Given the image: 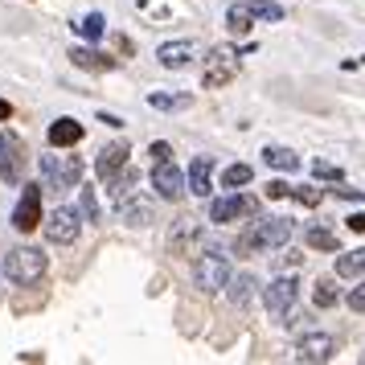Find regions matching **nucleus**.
<instances>
[{"label": "nucleus", "instance_id": "f257e3e1", "mask_svg": "<svg viewBox=\"0 0 365 365\" xmlns=\"http://www.w3.org/2000/svg\"><path fill=\"white\" fill-rule=\"evenodd\" d=\"M292 230H296L292 217H259V222H250L247 230L238 234L234 250H238L242 259H255V255H263V250H279V247L292 242Z\"/></svg>", "mask_w": 365, "mask_h": 365}, {"label": "nucleus", "instance_id": "f03ea898", "mask_svg": "<svg viewBox=\"0 0 365 365\" xmlns=\"http://www.w3.org/2000/svg\"><path fill=\"white\" fill-rule=\"evenodd\" d=\"M46 267H50V255L41 247H17L4 255V275L21 287H34V283L46 279Z\"/></svg>", "mask_w": 365, "mask_h": 365}, {"label": "nucleus", "instance_id": "7ed1b4c3", "mask_svg": "<svg viewBox=\"0 0 365 365\" xmlns=\"http://www.w3.org/2000/svg\"><path fill=\"white\" fill-rule=\"evenodd\" d=\"M226 279H230V259H226L222 250L205 247L197 255V263H193V283H197L205 296H214V292L226 287Z\"/></svg>", "mask_w": 365, "mask_h": 365}, {"label": "nucleus", "instance_id": "20e7f679", "mask_svg": "<svg viewBox=\"0 0 365 365\" xmlns=\"http://www.w3.org/2000/svg\"><path fill=\"white\" fill-rule=\"evenodd\" d=\"M83 173H86V165L78 156H58V148H53V156H41V177H46V189H53V193L74 189L83 181Z\"/></svg>", "mask_w": 365, "mask_h": 365}, {"label": "nucleus", "instance_id": "39448f33", "mask_svg": "<svg viewBox=\"0 0 365 365\" xmlns=\"http://www.w3.org/2000/svg\"><path fill=\"white\" fill-rule=\"evenodd\" d=\"M25 165H29V148L17 132H0V181L9 185H21L25 181Z\"/></svg>", "mask_w": 365, "mask_h": 365}, {"label": "nucleus", "instance_id": "423d86ee", "mask_svg": "<svg viewBox=\"0 0 365 365\" xmlns=\"http://www.w3.org/2000/svg\"><path fill=\"white\" fill-rule=\"evenodd\" d=\"M238 53H250V46H242V50H230V46H217V50H210L201 83H205V86H226L234 74H238Z\"/></svg>", "mask_w": 365, "mask_h": 365}, {"label": "nucleus", "instance_id": "0eeeda50", "mask_svg": "<svg viewBox=\"0 0 365 365\" xmlns=\"http://www.w3.org/2000/svg\"><path fill=\"white\" fill-rule=\"evenodd\" d=\"M152 189L160 201H181L185 197V173L173 160H152Z\"/></svg>", "mask_w": 365, "mask_h": 365}, {"label": "nucleus", "instance_id": "6e6552de", "mask_svg": "<svg viewBox=\"0 0 365 365\" xmlns=\"http://www.w3.org/2000/svg\"><path fill=\"white\" fill-rule=\"evenodd\" d=\"M83 230V222H78V210H66V205H58L50 217H46V238H50L53 247H70L74 238Z\"/></svg>", "mask_w": 365, "mask_h": 365}, {"label": "nucleus", "instance_id": "1a4fd4ad", "mask_svg": "<svg viewBox=\"0 0 365 365\" xmlns=\"http://www.w3.org/2000/svg\"><path fill=\"white\" fill-rule=\"evenodd\" d=\"M296 292H299L296 275H279V279L271 283V287H263V304H267V312L275 316V320H283V316L292 312V304H296Z\"/></svg>", "mask_w": 365, "mask_h": 365}, {"label": "nucleus", "instance_id": "9d476101", "mask_svg": "<svg viewBox=\"0 0 365 365\" xmlns=\"http://www.w3.org/2000/svg\"><path fill=\"white\" fill-rule=\"evenodd\" d=\"M332 353H336V336H329V332H308V336H299V345H296V361L320 365V361H332Z\"/></svg>", "mask_w": 365, "mask_h": 365}, {"label": "nucleus", "instance_id": "9b49d317", "mask_svg": "<svg viewBox=\"0 0 365 365\" xmlns=\"http://www.w3.org/2000/svg\"><path fill=\"white\" fill-rule=\"evenodd\" d=\"M13 226H17L21 234H29V230L41 226V185H25L17 210H13Z\"/></svg>", "mask_w": 365, "mask_h": 365}, {"label": "nucleus", "instance_id": "f8f14e48", "mask_svg": "<svg viewBox=\"0 0 365 365\" xmlns=\"http://www.w3.org/2000/svg\"><path fill=\"white\" fill-rule=\"evenodd\" d=\"M189 247H210V238L201 234L197 217H177L173 234H168V250L173 255H189Z\"/></svg>", "mask_w": 365, "mask_h": 365}, {"label": "nucleus", "instance_id": "ddd939ff", "mask_svg": "<svg viewBox=\"0 0 365 365\" xmlns=\"http://www.w3.org/2000/svg\"><path fill=\"white\" fill-rule=\"evenodd\" d=\"M255 217L259 214V197H242V193H230V197H217L214 205H210V217H214V222H222V226H226V222H234V217Z\"/></svg>", "mask_w": 365, "mask_h": 365}, {"label": "nucleus", "instance_id": "4468645a", "mask_svg": "<svg viewBox=\"0 0 365 365\" xmlns=\"http://www.w3.org/2000/svg\"><path fill=\"white\" fill-rule=\"evenodd\" d=\"M210 177H214V156H197V160L189 165V173H185V189H189L193 197H210V193H214Z\"/></svg>", "mask_w": 365, "mask_h": 365}, {"label": "nucleus", "instance_id": "2eb2a0df", "mask_svg": "<svg viewBox=\"0 0 365 365\" xmlns=\"http://www.w3.org/2000/svg\"><path fill=\"white\" fill-rule=\"evenodd\" d=\"M70 62H74L78 70H91V74H107V70H115V66H119L115 58L99 53L95 46H74V50H70Z\"/></svg>", "mask_w": 365, "mask_h": 365}, {"label": "nucleus", "instance_id": "dca6fc26", "mask_svg": "<svg viewBox=\"0 0 365 365\" xmlns=\"http://www.w3.org/2000/svg\"><path fill=\"white\" fill-rule=\"evenodd\" d=\"M193 53H197L193 41H165V46L156 50V62H160L165 70H181V66L193 62Z\"/></svg>", "mask_w": 365, "mask_h": 365}, {"label": "nucleus", "instance_id": "f3484780", "mask_svg": "<svg viewBox=\"0 0 365 365\" xmlns=\"http://www.w3.org/2000/svg\"><path fill=\"white\" fill-rule=\"evenodd\" d=\"M115 210H119V217H123L128 226H148V222H152V201L144 197L140 189H135L132 197H123V201H119Z\"/></svg>", "mask_w": 365, "mask_h": 365}, {"label": "nucleus", "instance_id": "a211bd4d", "mask_svg": "<svg viewBox=\"0 0 365 365\" xmlns=\"http://www.w3.org/2000/svg\"><path fill=\"white\" fill-rule=\"evenodd\" d=\"M128 156H132V148L128 144H107V148L99 152V160H95V173H99V181H107V177H115L119 168L128 165Z\"/></svg>", "mask_w": 365, "mask_h": 365}, {"label": "nucleus", "instance_id": "6ab92c4d", "mask_svg": "<svg viewBox=\"0 0 365 365\" xmlns=\"http://www.w3.org/2000/svg\"><path fill=\"white\" fill-rule=\"evenodd\" d=\"M86 135V128L78 119H53L50 123V148H74Z\"/></svg>", "mask_w": 365, "mask_h": 365}, {"label": "nucleus", "instance_id": "aec40b11", "mask_svg": "<svg viewBox=\"0 0 365 365\" xmlns=\"http://www.w3.org/2000/svg\"><path fill=\"white\" fill-rule=\"evenodd\" d=\"M189 103H193L189 91H152L148 95V107H156V111H185Z\"/></svg>", "mask_w": 365, "mask_h": 365}, {"label": "nucleus", "instance_id": "412c9836", "mask_svg": "<svg viewBox=\"0 0 365 365\" xmlns=\"http://www.w3.org/2000/svg\"><path fill=\"white\" fill-rule=\"evenodd\" d=\"M255 287H259L255 275H238V279H226V296H230L234 308H247L250 299H255Z\"/></svg>", "mask_w": 365, "mask_h": 365}, {"label": "nucleus", "instance_id": "4be33fe9", "mask_svg": "<svg viewBox=\"0 0 365 365\" xmlns=\"http://www.w3.org/2000/svg\"><path fill=\"white\" fill-rule=\"evenodd\" d=\"M263 160H267L271 168H279V173H296V168H299V156H296L292 148H279V144H267V148H263Z\"/></svg>", "mask_w": 365, "mask_h": 365}, {"label": "nucleus", "instance_id": "5701e85b", "mask_svg": "<svg viewBox=\"0 0 365 365\" xmlns=\"http://www.w3.org/2000/svg\"><path fill=\"white\" fill-rule=\"evenodd\" d=\"M336 275L341 279H361L365 275V247L349 250V255H336Z\"/></svg>", "mask_w": 365, "mask_h": 365}, {"label": "nucleus", "instance_id": "b1692460", "mask_svg": "<svg viewBox=\"0 0 365 365\" xmlns=\"http://www.w3.org/2000/svg\"><path fill=\"white\" fill-rule=\"evenodd\" d=\"M226 29H230V34H238V37L255 29V17H250L247 0H234V4H230V13H226Z\"/></svg>", "mask_w": 365, "mask_h": 365}, {"label": "nucleus", "instance_id": "393cba45", "mask_svg": "<svg viewBox=\"0 0 365 365\" xmlns=\"http://www.w3.org/2000/svg\"><path fill=\"white\" fill-rule=\"evenodd\" d=\"M255 181V168L250 165H230L226 173H222V189H242V185Z\"/></svg>", "mask_w": 365, "mask_h": 365}, {"label": "nucleus", "instance_id": "a878e982", "mask_svg": "<svg viewBox=\"0 0 365 365\" xmlns=\"http://www.w3.org/2000/svg\"><path fill=\"white\" fill-rule=\"evenodd\" d=\"M308 247L312 250H341V238H336L329 226H312V230H308Z\"/></svg>", "mask_w": 365, "mask_h": 365}, {"label": "nucleus", "instance_id": "bb28decb", "mask_svg": "<svg viewBox=\"0 0 365 365\" xmlns=\"http://www.w3.org/2000/svg\"><path fill=\"white\" fill-rule=\"evenodd\" d=\"M74 29H78V34H83L86 41H99V37L107 34V25H103V13H86V17L78 21V25H74Z\"/></svg>", "mask_w": 365, "mask_h": 365}, {"label": "nucleus", "instance_id": "cd10ccee", "mask_svg": "<svg viewBox=\"0 0 365 365\" xmlns=\"http://www.w3.org/2000/svg\"><path fill=\"white\" fill-rule=\"evenodd\" d=\"M247 9L255 21H283V9L271 4V0H247Z\"/></svg>", "mask_w": 365, "mask_h": 365}, {"label": "nucleus", "instance_id": "c85d7f7f", "mask_svg": "<svg viewBox=\"0 0 365 365\" xmlns=\"http://www.w3.org/2000/svg\"><path fill=\"white\" fill-rule=\"evenodd\" d=\"M312 304H316V308H332V304H336V283H332V279H316Z\"/></svg>", "mask_w": 365, "mask_h": 365}, {"label": "nucleus", "instance_id": "c756f323", "mask_svg": "<svg viewBox=\"0 0 365 365\" xmlns=\"http://www.w3.org/2000/svg\"><path fill=\"white\" fill-rule=\"evenodd\" d=\"M292 197L304 201V205H320V201H324V189H312V185H292Z\"/></svg>", "mask_w": 365, "mask_h": 365}, {"label": "nucleus", "instance_id": "7c9ffc66", "mask_svg": "<svg viewBox=\"0 0 365 365\" xmlns=\"http://www.w3.org/2000/svg\"><path fill=\"white\" fill-rule=\"evenodd\" d=\"M312 177H316V181H345V173H341L336 165H329V160H316Z\"/></svg>", "mask_w": 365, "mask_h": 365}, {"label": "nucleus", "instance_id": "2f4dec72", "mask_svg": "<svg viewBox=\"0 0 365 365\" xmlns=\"http://www.w3.org/2000/svg\"><path fill=\"white\" fill-rule=\"evenodd\" d=\"M78 217H86V222H99V201H95V193H91V189H83V201H78Z\"/></svg>", "mask_w": 365, "mask_h": 365}, {"label": "nucleus", "instance_id": "473e14b6", "mask_svg": "<svg viewBox=\"0 0 365 365\" xmlns=\"http://www.w3.org/2000/svg\"><path fill=\"white\" fill-rule=\"evenodd\" d=\"M304 263V255H299V250H283V255H275V271H296V267Z\"/></svg>", "mask_w": 365, "mask_h": 365}, {"label": "nucleus", "instance_id": "72a5a7b5", "mask_svg": "<svg viewBox=\"0 0 365 365\" xmlns=\"http://www.w3.org/2000/svg\"><path fill=\"white\" fill-rule=\"evenodd\" d=\"M345 304H349V308H353V312H365V283H361V287H349Z\"/></svg>", "mask_w": 365, "mask_h": 365}, {"label": "nucleus", "instance_id": "f704fd0d", "mask_svg": "<svg viewBox=\"0 0 365 365\" xmlns=\"http://www.w3.org/2000/svg\"><path fill=\"white\" fill-rule=\"evenodd\" d=\"M267 197H271V201L292 197V185H287V181H271V185H267Z\"/></svg>", "mask_w": 365, "mask_h": 365}, {"label": "nucleus", "instance_id": "c9c22d12", "mask_svg": "<svg viewBox=\"0 0 365 365\" xmlns=\"http://www.w3.org/2000/svg\"><path fill=\"white\" fill-rule=\"evenodd\" d=\"M349 230H353V234H365V214H353V217H349Z\"/></svg>", "mask_w": 365, "mask_h": 365}, {"label": "nucleus", "instance_id": "e433bc0d", "mask_svg": "<svg viewBox=\"0 0 365 365\" xmlns=\"http://www.w3.org/2000/svg\"><path fill=\"white\" fill-rule=\"evenodd\" d=\"M99 123H107V128H123V123H119V119L111 115V111H99Z\"/></svg>", "mask_w": 365, "mask_h": 365}, {"label": "nucleus", "instance_id": "4c0bfd02", "mask_svg": "<svg viewBox=\"0 0 365 365\" xmlns=\"http://www.w3.org/2000/svg\"><path fill=\"white\" fill-rule=\"evenodd\" d=\"M4 119H13V103L9 99H0V123H4Z\"/></svg>", "mask_w": 365, "mask_h": 365}, {"label": "nucleus", "instance_id": "58836bf2", "mask_svg": "<svg viewBox=\"0 0 365 365\" xmlns=\"http://www.w3.org/2000/svg\"><path fill=\"white\" fill-rule=\"evenodd\" d=\"M115 46H119V53H132V50H135V46H132V41H128V37H123V34L115 37Z\"/></svg>", "mask_w": 365, "mask_h": 365}, {"label": "nucleus", "instance_id": "ea45409f", "mask_svg": "<svg viewBox=\"0 0 365 365\" xmlns=\"http://www.w3.org/2000/svg\"><path fill=\"white\" fill-rule=\"evenodd\" d=\"M361 361H365V357H361Z\"/></svg>", "mask_w": 365, "mask_h": 365}]
</instances>
